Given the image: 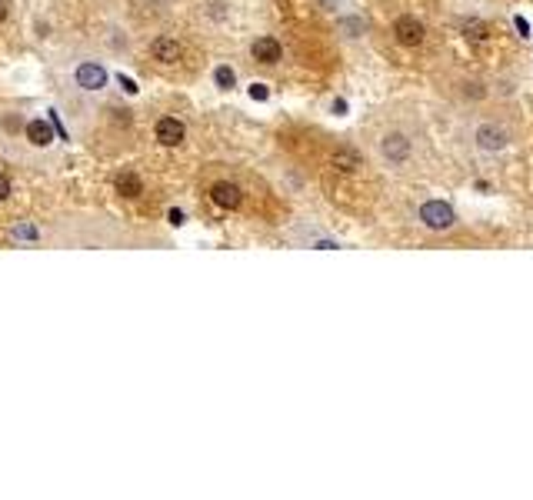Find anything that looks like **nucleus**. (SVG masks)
Here are the masks:
<instances>
[{
  "mask_svg": "<svg viewBox=\"0 0 533 500\" xmlns=\"http://www.w3.org/2000/svg\"><path fill=\"white\" fill-rule=\"evenodd\" d=\"M74 80L77 87H84V91H100V87H107V70L100 63H80Z\"/></svg>",
  "mask_w": 533,
  "mask_h": 500,
  "instance_id": "423d86ee",
  "label": "nucleus"
},
{
  "mask_svg": "<svg viewBox=\"0 0 533 500\" xmlns=\"http://www.w3.org/2000/svg\"><path fill=\"white\" fill-rule=\"evenodd\" d=\"M394 37H396V44L417 47V44H424L426 27L420 24V20H417V17L403 14V17H396V20H394Z\"/></svg>",
  "mask_w": 533,
  "mask_h": 500,
  "instance_id": "20e7f679",
  "label": "nucleus"
},
{
  "mask_svg": "<svg viewBox=\"0 0 533 500\" xmlns=\"http://www.w3.org/2000/svg\"><path fill=\"white\" fill-rule=\"evenodd\" d=\"M27 140L33 147H47V144H54V127L47 121H31L27 123Z\"/></svg>",
  "mask_w": 533,
  "mask_h": 500,
  "instance_id": "9b49d317",
  "label": "nucleus"
},
{
  "mask_svg": "<svg viewBox=\"0 0 533 500\" xmlns=\"http://www.w3.org/2000/svg\"><path fill=\"white\" fill-rule=\"evenodd\" d=\"M150 50H153V57L157 61H164V63H177L180 61V44L177 40H170V37H157L150 44Z\"/></svg>",
  "mask_w": 533,
  "mask_h": 500,
  "instance_id": "1a4fd4ad",
  "label": "nucleus"
},
{
  "mask_svg": "<svg viewBox=\"0 0 533 500\" xmlns=\"http://www.w3.org/2000/svg\"><path fill=\"white\" fill-rule=\"evenodd\" d=\"M420 224L426 230H450L457 224V213L447 200H424L420 204Z\"/></svg>",
  "mask_w": 533,
  "mask_h": 500,
  "instance_id": "f257e3e1",
  "label": "nucleus"
},
{
  "mask_svg": "<svg viewBox=\"0 0 533 500\" xmlns=\"http://www.w3.org/2000/svg\"><path fill=\"white\" fill-rule=\"evenodd\" d=\"M250 97H254V100H267V97H270L267 84H254V87H250Z\"/></svg>",
  "mask_w": 533,
  "mask_h": 500,
  "instance_id": "dca6fc26",
  "label": "nucleus"
},
{
  "mask_svg": "<svg viewBox=\"0 0 533 500\" xmlns=\"http://www.w3.org/2000/svg\"><path fill=\"white\" fill-rule=\"evenodd\" d=\"M250 54H254V61L257 63H277L284 57V50H280V40L277 37H257L254 47H250Z\"/></svg>",
  "mask_w": 533,
  "mask_h": 500,
  "instance_id": "6e6552de",
  "label": "nucleus"
},
{
  "mask_svg": "<svg viewBox=\"0 0 533 500\" xmlns=\"http://www.w3.org/2000/svg\"><path fill=\"white\" fill-rule=\"evenodd\" d=\"M517 27H520V37H530V27H527V20L517 17Z\"/></svg>",
  "mask_w": 533,
  "mask_h": 500,
  "instance_id": "aec40b11",
  "label": "nucleus"
},
{
  "mask_svg": "<svg viewBox=\"0 0 533 500\" xmlns=\"http://www.w3.org/2000/svg\"><path fill=\"white\" fill-rule=\"evenodd\" d=\"M14 234L20 237V241H33V237H37V227H31V224H20Z\"/></svg>",
  "mask_w": 533,
  "mask_h": 500,
  "instance_id": "2eb2a0df",
  "label": "nucleus"
},
{
  "mask_svg": "<svg viewBox=\"0 0 533 500\" xmlns=\"http://www.w3.org/2000/svg\"><path fill=\"white\" fill-rule=\"evenodd\" d=\"M380 157L387 164H403L410 157V137L400 134V130H390V134L380 137Z\"/></svg>",
  "mask_w": 533,
  "mask_h": 500,
  "instance_id": "7ed1b4c3",
  "label": "nucleus"
},
{
  "mask_svg": "<svg viewBox=\"0 0 533 500\" xmlns=\"http://www.w3.org/2000/svg\"><path fill=\"white\" fill-rule=\"evenodd\" d=\"M0 20H7V7H3V0H0Z\"/></svg>",
  "mask_w": 533,
  "mask_h": 500,
  "instance_id": "412c9836",
  "label": "nucleus"
},
{
  "mask_svg": "<svg viewBox=\"0 0 533 500\" xmlns=\"http://www.w3.org/2000/svg\"><path fill=\"white\" fill-rule=\"evenodd\" d=\"M330 164H334L340 174H353V170H360V153L350 151V147H337L334 157H330Z\"/></svg>",
  "mask_w": 533,
  "mask_h": 500,
  "instance_id": "9d476101",
  "label": "nucleus"
},
{
  "mask_svg": "<svg viewBox=\"0 0 533 500\" xmlns=\"http://www.w3.org/2000/svg\"><path fill=\"white\" fill-rule=\"evenodd\" d=\"M114 187H117V194L121 197H140V190H144V183H140L137 174H130V170H123V174H117V181H114Z\"/></svg>",
  "mask_w": 533,
  "mask_h": 500,
  "instance_id": "f8f14e48",
  "label": "nucleus"
},
{
  "mask_svg": "<svg viewBox=\"0 0 533 500\" xmlns=\"http://www.w3.org/2000/svg\"><path fill=\"white\" fill-rule=\"evenodd\" d=\"M473 144H477V151L497 153L510 144V134H507L503 127H497V123H480V127L473 130Z\"/></svg>",
  "mask_w": 533,
  "mask_h": 500,
  "instance_id": "f03ea898",
  "label": "nucleus"
},
{
  "mask_svg": "<svg viewBox=\"0 0 533 500\" xmlns=\"http://www.w3.org/2000/svg\"><path fill=\"white\" fill-rule=\"evenodd\" d=\"M460 31L467 33V40H484L487 37V24L484 20H473V17H463L460 20Z\"/></svg>",
  "mask_w": 533,
  "mask_h": 500,
  "instance_id": "ddd939ff",
  "label": "nucleus"
},
{
  "mask_svg": "<svg viewBox=\"0 0 533 500\" xmlns=\"http://www.w3.org/2000/svg\"><path fill=\"white\" fill-rule=\"evenodd\" d=\"M153 134H157V140H160L164 147H177L187 130H183L180 121H173V117H160V121H157V127H153Z\"/></svg>",
  "mask_w": 533,
  "mask_h": 500,
  "instance_id": "0eeeda50",
  "label": "nucleus"
},
{
  "mask_svg": "<svg viewBox=\"0 0 533 500\" xmlns=\"http://www.w3.org/2000/svg\"><path fill=\"white\" fill-rule=\"evenodd\" d=\"M213 80H217V87H224V91H233V70L230 67H217V74H213Z\"/></svg>",
  "mask_w": 533,
  "mask_h": 500,
  "instance_id": "4468645a",
  "label": "nucleus"
},
{
  "mask_svg": "<svg viewBox=\"0 0 533 500\" xmlns=\"http://www.w3.org/2000/svg\"><path fill=\"white\" fill-rule=\"evenodd\" d=\"M170 224H173V227H183V211L173 207V211H170Z\"/></svg>",
  "mask_w": 533,
  "mask_h": 500,
  "instance_id": "6ab92c4d",
  "label": "nucleus"
},
{
  "mask_svg": "<svg viewBox=\"0 0 533 500\" xmlns=\"http://www.w3.org/2000/svg\"><path fill=\"white\" fill-rule=\"evenodd\" d=\"M7 197H10V181L0 174V200H7Z\"/></svg>",
  "mask_w": 533,
  "mask_h": 500,
  "instance_id": "a211bd4d",
  "label": "nucleus"
},
{
  "mask_svg": "<svg viewBox=\"0 0 533 500\" xmlns=\"http://www.w3.org/2000/svg\"><path fill=\"white\" fill-rule=\"evenodd\" d=\"M117 80H121V87H123V91H127V93H137V84H134V80H130V77H117Z\"/></svg>",
  "mask_w": 533,
  "mask_h": 500,
  "instance_id": "f3484780",
  "label": "nucleus"
},
{
  "mask_svg": "<svg viewBox=\"0 0 533 500\" xmlns=\"http://www.w3.org/2000/svg\"><path fill=\"white\" fill-rule=\"evenodd\" d=\"M210 200L217 207H224V211H237L240 204H244V194H240V187L230 181H220L210 187Z\"/></svg>",
  "mask_w": 533,
  "mask_h": 500,
  "instance_id": "39448f33",
  "label": "nucleus"
}]
</instances>
